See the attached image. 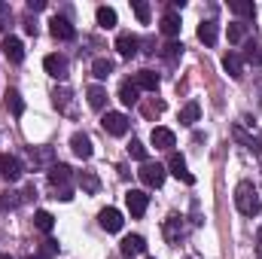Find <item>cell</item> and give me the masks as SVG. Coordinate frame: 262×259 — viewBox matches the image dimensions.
I'll return each instance as SVG.
<instances>
[{
    "label": "cell",
    "instance_id": "d590c367",
    "mask_svg": "<svg viewBox=\"0 0 262 259\" xmlns=\"http://www.w3.org/2000/svg\"><path fill=\"white\" fill-rule=\"evenodd\" d=\"M55 107H58L61 113H73V110H70V92H67V89H58V92H55Z\"/></svg>",
    "mask_w": 262,
    "mask_h": 259
},
{
    "label": "cell",
    "instance_id": "4dcf8cb0",
    "mask_svg": "<svg viewBox=\"0 0 262 259\" xmlns=\"http://www.w3.org/2000/svg\"><path fill=\"white\" fill-rule=\"evenodd\" d=\"M92 73H95V79H107V76L113 73V61H110V58H95Z\"/></svg>",
    "mask_w": 262,
    "mask_h": 259
},
{
    "label": "cell",
    "instance_id": "3957f363",
    "mask_svg": "<svg viewBox=\"0 0 262 259\" xmlns=\"http://www.w3.org/2000/svg\"><path fill=\"white\" fill-rule=\"evenodd\" d=\"M28 159H31L34 171L55 168V149H52V146H28Z\"/></svg>",
    "mask_w": 262,
    "mask_h": 259
},
{
    "label": "cell",
    "instance_id": "cb8c5ba5",
    "mask_svg": "<svg viewBox=\"0 0 262 259\" xmlns=\"http://www.w3.org/2000/svg\"><path fill=\"white\" fill-rule=\"evenodd\" d=\"M122 253H125V256H137V253H146V241H143L140 235H128V238L122 241Z\"/></svg>",
    "mask_w": 262,
    "mask_h": 259
},
{
    "label": "cell",
    "instance_id": "7402d4cb",
    "mask_svg": "<svg viewBox=\"0 0 262 259\" xmlns=\"http://www.w3.org/2000/svg\"><path fill=\"white\" fill-rule=\"evenodd\" d=\"M232 137H235L238 143H244V149H250L253 156H259V140H256V137H250L241 125H235V128H232Z\"/></svg>",
    "mask_w": 262,
    "mask_h": 259
},
{
    "label": "cell",
    "instance_id": "f546056e",
    "mask_svg": "<svg viewBox=\"0 0 262 259\" xmlns=\"http://www.w3.org/2000/svg\"><path fill=\"white\" fill-rule=\"evenodd\" d=\"M34 226H37L40 232H52V226H55V217H52L49 210H37V213H34Z\"/></svg>",
    "mask_w": 262,
    "mask_h": 259
},
{
    "label": "cell",
    "instance_id": "ac0fdd59",
    "mask_svg": "<svg viewBox=\"0 0 262 259\" xmlns=\"http://www.w3.org/2000/svg\"><path fill=\"white\" fill-rule=\"evenodd\" d=\"M223 70H226L232 79H241V76H244V58H241L238 52H229V55L223 58Z\"/></svg>",
    "mask_w": 262,
    "mask_h": 259
},
{
    "label": "cell",
    "instance_id": "ffe728a7",
    "mask_svg": "<svg viewBox=\"0 0 262 259\" xmlns=\"http://www.w3.org/2000/svg\"><path fill=\"white\" fill-rule=\"evenodd\" d=\"M159 28H162L165 37H177V34H180V15H177V12H165L162 21H159Z\"/></svg>",
    "mask_w": 262,
    "mask_h": 259
},
{
    "label": "cell",
    "instance_id": "9a60e30c",
    "mask_svg": "<svg viewBox=\"0 0 262 259\" xmlns=\"http://www.w3.org/2000/svg\"><path fill=\"white\" fill-rule=\"evenodd\" d=\"M165 238H168L171 244H180V238H183V217L171 213V217L165 220Z\"/></svg>",
    "mask_w": 262,
    "mask_h": 259
},
{
    "label": "cell",
    "instance_id": "9c48e42d",
    "mask_svg": "<svg viewBox=\"0 0 262 259\" xmlns=\"http://www.w3.org/2000/svg\"><path fill=\"white\" fill-rule=\"evenodd\" d=\"M43 67H46V73H49V76H52V79H67V58L64 55H58V52H55V55H46V58H43Z\"/></svg>",
    "mask_w": 262,
    "mask_h": 259
},
{
    "label": "cell",
    "instance_id": "d4e9b609",
    "mask_svg": "<svg viewBox=\"0 0 262 259\" xmlns=\"http://www.w3.org/2000/svg\"><path fill=\"white\" fill-rule=\"evenodd\" d=\"M3 98H6V110H9L12 116H21V113H25V101H21V95H18L15 89H6Z\"/></svg>",
    "mask_w": 262,
    "mask_h": 259
},
{
    "label": "cell",
    "instance_id": "8d00e7d4",
    "mask_svg": "<svg viewBox=\"0 0 262 259\" xmlns=\"http://www.w3.org/2000/svg\"><path fill=\"white\" fill-rule=\"evenodd\" d=\"M244 34H247V25H241V21H232V25H229V40H232V43H241Z\"/></svg>",
    "mask_w": 262,
    "mask_h": 259
},
{
    "label": "cell",
    "instance_id": "ab89813d",
    "mask_svg": "<svg viewBox=\"0 0 262 259\" xmlns=\"http://www.w3.org/2000/svg\"><path fill=\"white\" fill-rule=\"evenodd\" d=\"M9 21H12V9H9V3H0V31H6Z\"/></svg>",
    "mask_w": 262,
    "mask_h": 259
},
{
    "label": "cell",
    "instance_id": "4fadbf2b",
    "mask_svg": "<svg viewBox=\"0 0 262 259\" xmlns=\"http://www.w3.org/2000/svg\"><path fill=\"white\" fill-rule=\"evenodd\" d=\"M98 223H101V229H107V232H119L122 229V213L116 210V207H104L101 213H98Z\"/></svg>",
    "mask_w": 262,
    "mask_h": 259
},
{
    "label": "cell",
    "instance_id": "52a82bcc",
    "mask_svg": "<svg viewBox=\"0 0 262 259\" xmlns=\"http://www.w3.org/2000/svg\"><path fill=\"white\" fill-rule=\"evenodd\" d=\"M125 204H128L131 217H143L146 207H149V195L143 192V189H128L125 192Z\"/></svg>",
    "mask_w": 262,
    "mask_h": 259
},
{
    "label": "cell",
    "instance_id": "5bb4252c",
    "mask_svg": "<svg viewBox=\"0 0 262 259\" xmlns=\"http://www.w3.org/2000/svg\"><path fill=\"white\" fill-rule=\"evenodd\" d=\"M49 31H52L55 40H73V37H76V28L67 21L64 15H55V18L49 21Z\"/></svg>",
    "mask_w": 262,
    "mask_h": 259
},
{
    "label": "cell",
    "instance_id": "5b68a950",
    "mask_svg": "<svg viewBox=\"0 0 262 259\" xmlns=\"http://www.w3.org/2000/svg\"><path fill=\"white\" fill-rule=\"evenodd\" d=\"M0 49H3V55H6V58H9L12 64H21V61H25V43H21L18 37L6 34V37H3V46H0Z\"/></svg>",
    "mask_w": 262,
    "mask_h": 259
},
{
    "label": "cell",
    "instance_id": "d6986e66",
    "mask_svg": "<svg viewBox=\"0 0 262 259\" xmlns=\"http://www.w3.org/2000/svg\"><path fill=\"white\" fill-rule=\"evenodd\" d=\"M149 140H152V146H156V149H171L177 137H174V131H171V128H152Z\"/></svg>",
    "mask_w": 262,
    "mask_h": 259
},
{
    "label": "cell",
    "instance_id": "6da1fadb",
    "mask_svg": "<svg viewBox=\"0 0 262 259\" xmlns=\"http://www.w3.org/2000/svg\"><path fill=\"white\" fill-rule=\"evenodd\" d=\"M235 204H238V210L244 213V217H256L259 213V195L253 189V183H238V189H235Z\"/></svg>",
    "mask_w": 262,
    "mask_h": 259
},
{
    "label": "cell",
    "instance_id": "74e56055",
    "mask_svg": "<svg viewBox=\"0 0 262 259\" xmlns=\"http://www.w3.org/2000/svg\"><path fill=\"white\" fill-rule=\"evenodd\" d=\"M128 153H131V159H137L140 165L146 162V146H143L140 140H131V143H128Z\"/></svg>",
    "mask_w": 262,
    "mask_h": 259
},
{
    "label": "cell",
    "instance_id": "e575fe53",
    "mask_svg": "<svg viewBox=\"0 0 262 259\" xmlns=\"http://www.w3.org/2000/svg\"><path fill=\"white\" fill-rule=\"evenodd\" d=\"M140 110H143V116H146V119H152V116L165 113V101H146V104H143Z\"/></svg>",
    "mask_w": 262,
    "mask_h": 259
},
{
    "label": "cell",
    "instance_id": "484cf974",
    "mask_svg": "<svg viewBox=\"0 0 262 259\" xmlns=\"http://www.w3.org/2000/svg\"><path fill=\"white\" fill-rule=\"evenodd\" d=\"M95 15H98V25H101V28H107V31L116 28V9H113V6H98Z\"/></svg>",
    "mask_w": 262,
    "mask_h": 259
},
{
    "label": "cell",
    "instance_id": "4316f807",
    "mask_svg": "<svg viewBox=\"0 0 262 259\" xmlns=\"http://www.w3.org/2000/svg\"><path fill=\"white\" fill-rule=\"evenodd\" d=\"M85 95H89V107H92V110H104V104H107V92H104L101 85H92Z\"/></svg>",
    "mask_w": 262,
    "mask_h": 259
},
{
    "label": "cell",
    "instance_id": "ee69618b",
    "mask_svg": "<svg viewBox=\"0 0 262 259\" xmlns=\"http://www.w3.org/2000/svg\"><path fill=\"white\" fill-rule=\"evenodd\" d=\"M25 259H40V256H25Z\"/></svg>",
    "mask_w": 262,
    "mask_h": 259
},
{
    "label": "cell",
    "instance_id": "836d02e7",
    "mask_svg": "<svg viewBox=\"0 0 262 259\" xmlns=\"http://www.w3.org/2000/svg\"><path fill=\"white\" fill-rule=\"evenodd\" d=\"M131 9H134V15L140 18V25H149V3H143V0H134V3H131Z\"/></svg>",
    "mask_w": 262,
    "mask_h": 259
},
{
    "label": "cell",
    "instance_id": "ba28073f",
    "mask_svg": "<svg viewBox=\"0 0 262 259\" xmlns=\"http://www.w3.org/2000/svg\"><path fill=\"white\" fill-rule=\"evenodd\" d=\"M101 125L107 134H113V137H122L125 131H128V116L125 113H107L104 119H101Z\"/></svg>",
    "mask_w": 262,
    "mask_h": 259
},
{
    "label": "cell",
    "instance_id": "f6af8a7d",
    "mask_svg": "<svg viewBox=\"0 0 262 259\" xmlns=\"http://www.w3.org/2000/svg\"><path fill=\"white\" fill-rule=\"evenodd\" d=\"M259 259H262V256H259Z\"/></svg>",
    "mask_w": 262,
    "mask_h": 259
},
{
    "label": "cell",
    "instance_id": "30bf717a",
    "mask_svg": "<svg viewBox=\"0 0 262 259\" xmlns=\"http://www.w3.org/2000/svg\"><path fill=\"white\" fill-rule=\"evenodd\" d=\"M168 171H171V174H174L177 180H183L186 186H192V183H195V177H192V174L186 171V159H183L180 153H174V156L168 159Z\"/></svg>",
    "mask_w": 262,
    "mask_h": 259
},
{
    "label": "cell",
    "instance_id": "44dd1931",
    "mask_svg": "<svg viewBox=\"0 0 262 259\" xmlns=\"http://www.w3.org/2000/svg\"><path fill=\"white\" fill-rule=\"evenodd\" d=\"M76 183H79V189L85 195H95L101 189V180H98V174H92V171H82V174L76 177Z\"/></svg>",
    "mask_w": 262,
    "mask_h": 259
},
{
    "label": "cell",
    "instance_id": "603a6c76",
    "mask_svg": "<svg viewBox=\"0 0 262 259\" xmlns=\"http://www.w3.org/2000/svg\"><path fill=\"white\" fill-rule=\"evenodd\" d=\"M134 82H137V89H143V92H156V89H159V73L140 70V73L134 76Z\"/></svg>",
    "mask_w": 262,
    "mask_h": 259
},
{
    "label": "cell",
    "instance_id": "277c9868",
    "mask_svg": "<svg viewBox=\"0 0 262 259\" xmlns=\"http://www.w3.org/2000/svg\"><path fill=\"white\" fill-rule=\"evenodd\" d=\"M70 180H73V171H70L67 165H55V168H49V186H52L55 192L70 189Z\"/></svg>",
    "mask_w": 262,
    "mask_h": 259
},
{
    "label": "cell",
    "instance_id": "b9f144b4",
    "mask_svg": "<svg viewBox=\"0 0 262 259\" xmlns=\"http://www.w3.org/2000/svg\"><path fill=\"white\" fill-rule=\"evenodd\" d=\"M28 6H31V9H34V12H40V9H46V0H31V3H28Z\"/></svg>",
    "mask_w": 262,
    "mask_h": 259
},
{
    "label": "cell",
    "instance_id": "f35d334b",
    "mask_svg": "<svg viewBox=\"0 0 262 259\" xmlns=\"http://www.w3.org/2000/svg\"><path fill=\"white\" fill-rule=\"evenodd\" d=\"M58 253V241H52V238H46L43 241V247H40V259H49Z\"/></svg>",
    "mask_w": 262,
    "mask_h": 259
},
{
    "label": "cell",
    "instance_id": "7c38bea8",
    "mask_svg": "<svg viewBox=\"0 0 262 259\" xmlns=\"http://www.w3.org/2000/svg\"><path fill=\"white\" fill-rule=\"evenodd\" d=\"M70 149H73V156H79V159H92V153H95L92 137L82 134V131H76V134L70 137Z\"/></svg>",
    "mask_w": 262,
    "mask_h": 259
},
{
    "label": "cell",
    "instance_id": "83f0119b",
    "mask_svg": "<svg viewBox=\"0 0 262 259\" xmlns=\"http://www.w3.org/2000/svg\"><path fill=\"white\" fill-rule=\"evenodd\" d=\"M21 201H25V195H21V192H15V189H6V192L0 195V210H15Z\"/></svg>",
    "mask_w": 262,
    "mask_h": 259
},
{
    "label": "cell",
    "instance_id": "1f68e13d",
    "mask_svg": "<svg viewBox=\"0 0 262 259\" xmlns=\"http://www.w3.org/2000/svg\"><path fill=\"white\" fill-rule=\"evenodd\" d=\"M180 55H183V43H174V40H171L168 46H162V58H165V61H177Z\"/></svg>",
    "mask_w": 262,
    "mask_h": 259
},
{
    "label": "cell",
    "instance_id": "7bdbcfd3",
    "mask_svg": "<svg viewBox=\"0 0 262 259\" xmlns=\"http://www.w3.org/2000/svg\"><path fill=\"white\" fill-rule=\"evenodd\" d=\"M0 259H12V256H9V253H0Z\"/></svg>",
    "mask_w": 262,
    "mask_h": 259
},
{
    "label": "cell",
    "instance_id": "60d3db41",
    "mask_svg": "<svg viewBox=\"0 0 262 259\" xmlns=\"http://www.w3.org/2000/svg\"><path fill=\"white\" fill-rule=\"evenodd\" d=\"M244 58H247V61H253V64H259V61H262V49L256 46V43H250V46H247V52H244Z\"/></svg>",
    "mask_w": 262,
    "mask_h": 259
},
{
    "label": "cell",
    "instance_id": "8fae6325",
    "mask_svg": "<svg viewBox=\"0 0 262 259\" xmlns=\"http://www.w3.org/2000/svg\"><path fill=\"white\" fill-rule=\"evenodd\" d=\"M137 49H140V37H134V34H128V31L116 37V52H119L122 58H134Z\"/></svg>",
    "mask_w": 262,
    "mask_h": 259
},
{
    "label": "cell",
    "instance_id": "8992f818",
    "mask_svg": "<svg viewBox=\"0 0 262 259\" xmlns=\"http://www.w3.org/2000/svg\"><path fill=\"white\" fill-rule=\"evenodd\" d=\"M0 174H3L6 183H15V180L21 177V162H18V156L3 153V156H0Z\"/></svg>",
    "mask_w": 262,
    "mask_h": 259
},
{
    "label": "cell",
    "instance_id": "e0dca14e",
    "mask_svg": "<svg viewBox=\"0 0 262 259\" xmlns=\"http://www.w3.org/2000/svg\"><path fill=\"white\" fill-rule=\"evenodd\" d=\"M198 40H201L204 46H216V40H220V25H216V21H201V25H198Z\"/></svg>",
    "mask_w": 262,
    "mask_h": 259
},
{
    "label": "cell",
    "instance_id": "f1b7e54d",
    "mask_svg": "<svg viewBox=\"0 0 262 259\" xmlns=\"http://www.w3.org/2000/svg\"><path fill=\"white\" fill-rule=\"evenodd\" d=\"M198 116H201V107H198L195 101H189V104L180 110V122H183V125H195Z\"/></svg>",
    "mask_w": 262,
    "mask_h": 259
},
{
    "label": "cell",
    "instance_id": "7a4b0ae2",
    "mask_svg": "<svg viewBox=\"0 0 262 259\" xmlns=\"http://www.w3.org/2000/svg\"><path fill=\"white\" fill-rule=\"evenodd\" d=\"M137 177L143 180V186H149V189H159L162 183H165V177H168V168L165 165H159V162H143L140 165V171H137Z\"/></svg>",
    "mask_w": 262,
    "mask_h": 259
},
{
    "label": "cell",
    "instance_id": "2e32d148",
    "mask_svg": "<svg viewBox=\"0 0 262 259\" xmlns=\"http://www.w3.org/2000/svg\"><path fill=\"white\" fill-rule=\"evenodd\" d=\"M119 101H122L125 107L140 104V89H137V82H134V79H125V82L119 85Z\"/></svg>",
    "mask_w": 262,
    "mask_h": 259
},
{
    "label": "cell",
    "instance_id": "d6a6232c",
    "mask_svg": "<svg viewBox=\"0 0 262 259\" xmlns=\"http://www.w3.org/2000/svg\"><path fill=\"white\" fill-rule=\"evenodd\" d=\"M229 9L235 15H253V3L250 0H229Z\"/></svg>",
    "mask_w": 262,
    "mask_h": 259
}]
</instances>
